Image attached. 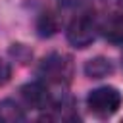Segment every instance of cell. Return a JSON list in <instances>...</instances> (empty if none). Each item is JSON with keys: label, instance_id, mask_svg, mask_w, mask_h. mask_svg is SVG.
I'll use <instances>...</instances> for the list:
<instances>
[{"label": "cell", "instance_id": "obj_1", "mask_svg": "<svg viewBox=\"0 0 123 123\" xmlns=\"http://www.w3.org/2000/svg\"><path fill=\"white\" fill-rule=\"evenodd\" d=\"M98 29H100V25L96 23L94 13L85 12V13L77 15V17H73L71 23L67 25V31H65L67 42H69L71 46L83 50V48H86V46L92 44V40L96 38Z\"/></svg>", "mask_w": 123, "mask_h": 123}, {"label": "cell", "instance_id": "obj_2", "mask_svg": "<svg viewBox=\"0 0 123 123\" xmlns=\"http://www.w3.org/2000/svg\"><path fill=\"white\" fill-rule=\"evenodd\" d=\"M123 104V96L115 86H98L94 90L88 92L86 96V106L92 113L100 115V117H108L113 115Z\"/></svg>", "mask_w": 123, "mask_h": 123}, {"label": "cell", "instance_id": "obj_3", "mask_svg": "<svg viewBox=\"0 0 123 123\" xmlns=\"http://www.w3.org/2000/svg\"><path fill=\"white\" fill-rule=\"evenodd\" d=\"M69 73H71V65L67 58L62 54H50L38 65V75L50 83H62L63 79L69 77Z\"/></svg>", "mask_w": 123, "mask_h": 123}, {"label": "cell", "instance_id": "obj_4", "mask_svg": "<svg viewBox=\"0 0 123 123\" xmlns=\"http://www.w3.org/2000/svg\"><path fill=\"white\" fill-rule=\"evenodd\" d=\"M19 94L23 98V102L31 108V110H46L50 104V94L44 83L40 81H33L27 83L19 88Z\"/></svg>", "mask_w": 123, "mask_h": 123}, {"label": "cell", "instance_id": "obj_5", "mask_svg": "<svg viewBox=\"0 0 123 123\" xmlns=\"http://www.w3.org/2000/svg\"><path fill=\"white\" fill-rule=\"evenodd\" d=\"M111 73H113V63H111L110 58L96 56V58H90L85 63V75L90 77V79H104Z\"/></svg>", "mask_w": 123, "mask_h": 123}, {"label": "cell", "instance_id": "obj_6", "mask_svg": "<svg viewBox=\"0 0 123 123\" xmlns=\"http://www.w3.org/2000/svg\"><path fill=\"white\" fill-rule=\"evenodd\" d=\"M102 35L113 42V44H121L123 42V15L121 13H111L102 25H100Z\"/></svg>", "mask_w": 123, "mask_h": 123}, {"label": "cell", "instance_id": "obj_7", "mask_svg": "<svg viewBox=\"0 0 123 123\" xmlns=\"http://www.w3.org/2000/svg\"><path fill=\"white\" fill-rule=\"evenodd\" d=\"M0 119L6 121V123H15V121H23L25 119V111L23 108L12 100V98H6L0 102Z\"/></svg>", "mask_w": 123, "mask_h": 123}, {"label": "cell", "instance_id": "obj_8", "mask_svg": "<svg viewBox=\"0 0 123 123\" xmlns=\"http://www.w3.org/2000/svg\"><path fill=\"white\" fill-rule=\"evenodd\" d=\"M60 29V23H58V17L52 13V12H42L37 19V31H38V37H52L56 35V31Z\"/></svg>", "mask_w": 123, "mask_h": 123}, {"label": "cell", "instance_id": "obj_9", "mask_svg": "<svg viewBox=\"0 0 123 123\" xmlns=\"http://www.w3.org/2000/svg\"><path fill=\"white\" fill-rule=\"evenodd\" d=\"M12 77V65L6 60H0V86H4Z\"/></svg>", "mask_w": 123, "mask_h": 123}, {"label": "cell", "instance_id": "obj_10", "mask_svg": "<svg viewBox=\"0 0 123 123\" xmlns=\"http://www.w3.org/2000/svg\"><path fill=\"white\" fill-rule=\"evenodd\" d=\"M86 0H60V6L65 8V10H75L79 6H83Z\"/></svg>", "mask_w": 123, "mask_h": 123}, {"label": "cell", "instance_id": "obj_11", "mask_svg": "<svg viewBox=\"0 0 123 123\" xmlns=\"http://www.w3.org/2000/svg\"><path fill=\"white\" fill-rule=\"evenodd\" d=\"M121 63H123V54H121Z\"/></svg>", "mask_w": 123, "mask_h": 123}]
</instances>
